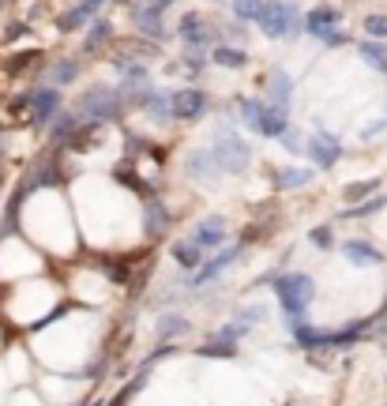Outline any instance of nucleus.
Masks as SVG:
<instances>
[{"instance_id": "obj_23", "label": "nucleus", "mask_w": 387, "mask_h": 406, "mask_svg": "<svg viewBox=\"0 0 387 406\" xmlns=\"http://www.w3.org/2000/svg\"><path fill=\"white\" fill-rule=\"evenodd\" d=\"M211 60L222 64V68H245L248 53H245V49H233V46H218L215 53H211Z\"/></svg>"}, {"instance_id": "obj_15", "label": "nucleus", "mask_w": 387, "mask_h": 406, "mask_svg": "<svg viewBox=\"0 0 387 406\" xmlns=\"http://www.w3.org/2000/svg\"><path fill=\"white\" fill-rule=\"evenodd\" d=\"M136 27L147 34V38H162L166 34V23H162V8H154V4H139L136 8Z\"/></svg>"}, {"instance_id": "obj_26", "label": "nucleus", "mask_w": 387, "mask_h": 406, "mask_svg": "<svg viewBox=\"0 0 387 406\" xmlns=\"http://www.w3.org/2000/svg\"><path fill=\"white\" fill-rule=\"evenodd\" d=\"M230 8H233V19H241V23H252V19H260V11H263V0H230Z\"/></svg>"}, {"instance_id": "obj_37", "label": "nucleus", "mask_w": 387, "mask_h": 406, "mask_svg": "<svg viewBox=\"0 0 387 406\" xmlns=\"http://www.w3.org/2000/svg\"><path fill=\"white\" fill-rule=\"evenodd\" d=\"M34 60H38V53H19V57H11V60H8V72H11V75H19L26 64H34Z\"/></svg>"}, {"instance_id": "obj_11", "label": "nucleus", "mask_w": 387, "mask_h": 406, "mask_svg": "<svg viewBox=\"0 0 387 406\" xmlns=\"http://www.w3.org/2000/svg\"><path fill=\"white\" fill-rule=\"evenodd\" d=\"M166 230H169V211L154 196V200H147V207H143V237L158 241V237H166Z\"/></svg>"}, {"instance_id": "obj_35", "label": "nucleus", "mask_w": 387, "mask_h": 406, "mask_svg": "<svg viewBox=\"0 0 387 406\" xmlns=\"http://www.w3.org/2000/svg\"><path fill=\"white\" fill-rule=\"evenodd\" d=\"M260 109H263V102H256V98H241V117H245L248 124L260 117Z\"/></svg>"}, {"instance_id": "obj_2", "label": "nucleus", "mask_w": 387, "mask_h": 406, "mask_svg": "<svg viewBox=\"0 0 387 406\" xmlns=\"http://www.w3.org/2000/svg\"><path fill=\"white\" fill-rule=\"evenodd\" d=\"M128 102L121 98V90L117 87H105V83H95L87 87L83 95L75 102V117L83 124H105V121H117V117L124 113Z\"/></svg>"}, {"instance_id": "obj_5", "label": "nucleus", "mask_w": 387, "mask_h": 406, "mask_svg": "<svg viewBox=\"0 0 387 406\" xmlns=\"http://www.w3.org/2000/svg\"><path fill=\"white\" fill-rule=\"evenodd\" d=\"M203 113H207V95L203 90L184 87V90H173L169 95V117L173 121H196V117H203Z\"/></svg>"}, {"instance_id": "obj_3", "label": "nucleus", "mask_w": 387, "mask_h": 406, "mask_svg": "<svg viewBox=\"0 0 387 406\" xmlns=\"http://www.w3.org/2000/svg\"><path fill=\"white\" fill-rule=\"evenodd\" d=\"M256 23L267 38H297L304 31L301 11L293 0H263V11H260Z\"/></svg>"}, {"instance_id": "obj_19", "label": "nucleus", "mask_w": 387, "mask_h": 406, "mask_svg": "<svg viewBox=\"0 0 387 406\" xmlns=\"http://www.w3.org/2000/svg\"><path fill=\"white\" fill-rule=\"evenodd\" d=\"M293 343H297L301 350H319V346L327 350V331H319V327L301 324V327H293Z\"/></svg>"}, {"instance_id": "obj_28", "label": "nucleus", "mask_w": 387, "mask_h": 406, "mask_svg": "<svg viewBox=\"0 0 387 406\" xmlns=\"http://www.w3.org/2000/svg\"><path fill=\"white\" fill-rule=\"evenodd\" d=\"M199 358H237V346L230 343H222V338H215V343H203V346H196Z\"/></svg>"}, {"instance_id": "obj_29", "label": "nucleus", "mask_w": 387, "mask_h": 406, "mask_svg": "<svg viewBox=\"0 0 387 406\" xmlns=\"http://www.w3.org/2000/svg\"><path fill=\"white\" fill-rule=\"evenodd\" d=\"M376 185H380L376 177H369V181H350L342 196H346V200H350V203H357V200H365V196H369L372 188H376Z\"/></svg>"}, {"instance_id": "obj_24", "label": "nucleus", "mask_w": 387, "mask_h": 406, "mask_svg": "<svg viewBox=\"0 0 387 406\" xmlns=\"http://www.w3.org/2000/svg\"><path fill=\"white\" fill-rule=\"evenodd\" d=\"M90 19H95V11L79 4V8L68 11V16H60V19H57V27H60V31H79V27H87Z\"/></svg>"}, {"instance_id": "obj_6", "label": "nucleus", "mask_w": 387, "mask_h": 406, "mask_svg": "<svg viewBox=\"0 0 387 406\" xmlns=\"http://www.w3.org/2000/svg\"><path fill=\"white\" fill-rule=\"evenodd\" d=\"M184 173H189L192 181L211 185V181L222 177V169L215 162V154H211V147H196V151H189V159H184Z\"/></svg>"}, {"instance_id": "obj_7", "label": "nucleus", "mask_w": 387, "mask_h": 406, "mask_svg": "<svg viewBox=\"0 0 387 406\" xmlns=\"http://www.w3.org/2000/svg\"><path fill=\"white\" fill-rule=\"evenodd\" d=\"M304 154H309L319 169H331V166L342 159V143H339L335 132H316V139L304 147Z\"/></svg>"}, {"instance_id": "obj_38", "label": "nucleus", "mask_w": 387, "mask_h": 406, "mask_svg": "<svg viewBox=\"0 0 387 406\" xmlns=\"http://www.w3.org/2000/svg\"><path fill=\"white\" fill-rule=\"evenodd\" d=\"M319 42H324V46H331V49H335V46H342L346 42V34L335 27V31H324V34H319Z\"/></svg>"}, {"instance_id": "obj_34", "label": "nucleus", "mask_w": 387, "mask_h": 406, "mask_svg": "<svg viewBox=\"0 0 387 406\" xmlns=\"http://www.w3.org/2000/svg\"><path fill=\"white\" fill-rule=\"evenodd\" d=\"M309 241H312L316 248H324V252H327V248L335 245V233H331V226H316V230L309 233Z\"/></svg>"}, {"instance_id": "obj_8", "label": "nucleus", "mask_w": 387, "mask_h": 406, "mask_svg": "<svg viewBox=\"0 0 387 406\" xmlns=\"http://www.w3.org/2000/svg\"><path fill=\"white\" fill-rule=\"evenodd\" d=\"M237 260H241V245H233V248H222L218 256H211V260H203V267L199 271H192V279H189V286H207L211 279H215V274H222L230 264H237Z\"/></svg>"}, {"instance_id": "obj_16", "label": "nucleus", "mask_w": 387, "mask_h": 406, "mask_svg": "<svg viewBox=\"0 0 387 406\" xmlns=\"http://www.w3.org/2000/svg\"><path fill=\"white\" fill-rule=\"evenodd\" d=\"M173 260H177L184 271H199V267H203V260H207V252L189 237V241H177V245H173Z\"/></svg>"}, {"instance_id": "obj_4", "label": "nucleus", "mask_w": 387, "mask_h": 406, "mask_svg": "<svg viewBox=\"0 0 387 406\" xmlns=\"http://www.w3.org/2000/svg\"><path fill=\"white\" fill-rule=\"evenodd\" d=\"M211 154H215L222 173H245L248 162H252V147L237 132H230V128H218L215 132V139H211Z\"/></svg>"}, {"instance_id": "obj_18", "label": "nucleus", "mask_w": 387, "mask_h": 406, "mask_svg": "<svg viewBox=\"0 0 387 406\" xmlns=\"http://www.w3.org/2000/svg\"><path fill=\"white\" fill-rule=\"evenodd\" d=\"M304 185H312V169H293V166H286V169H278V173H275V188H278V192L304 188Z\"/></svg>"}, {"instance_id": "obj_40", "label": "nucleus", "mask_w": 387, "mask_h": 406, "mask_svg": "<svg viewBox=\"0 0 387 406\" xmlns=\"http://www.w3.org/2000/svg\"><path fill=\"white\" fill-rule=\"evenodd\" d=\"M98 4H105V0H83V8H90V11H95Z\"/></svg>"}, {"instance_id": "obj_30", "label": "nucleus", "mask_w": 387, "mask_h": 406, "mask_svg": "<svg viewBox=\"0 0 387 406\" xmlns=\"http://www.w3.org/2000/svg\"><path fill=\"white\" fill-rule=\"evenodd\" d=\"M263 316H267V309H263V305H245V309H237V312H233V324L252 327V324H260Z\"/></svg>"}, {"instance_id": "obj_27", "label": "nucleus", "mask_w": 387, "mask_h": 406, "mask_svg": "<svg viewBox=\"0 0 387 406\" xmlns=\"http://www.w3.org/2000/svg\"><path fill=\"white\" fill-rule=\"evenodd\" d=\"M113 34V23H105V19H98L95 23V27H90V34H87V42H83V49H87V53H95V49L105 42V38H110Z\"/></svg>"}, {"instance_id": "obj_20", "label": "nucleus", "mask_w": 387, "mask_h": 406, "mask_svg": "<svg viewBox=\"0 0 387 406\" xmlns=\"http://www.w3.org/2000/svg\"><path fill=\"white\" fill-rule=\"evenodd\" d=\"M147 380H151V365H143V369L136 373V380H128V384H124V388L110 399V406H128V399L136 395V391H143V388H147Z\"/></svg>"}, {"instance_id": "obj_9", "label": "nucleus", "mask_w": 387, "mask_h": 406, "mask_svg": "<svg viewBox=\"0 0 387 406\" xmlns=\"http://www.w3.org/2000/svg\"><path fill=\"white\" fill-rule=\"evenodd\" d=\"M263 95H267V106H275V109L290 113V102H293V80H290L282 68H275V72L263 80Z\"/></svg>"}, {"instance_id": "obj_12", "label": "nucleus", "mask_w": 387, "mask_h": 406, "mask_svg": "<svg viewBox=\"0 0 387 406\" xmlns=\"http://www.w3.org/2000/svg\"><path fill=\"white\" fill-rule=\"evenodd\" d=\"M26 102H31V109H34V121H38V124H46V121H53V117L60 113V95H57L53 87L34 90V95L26 98Z\"/></svg>"}, {"instance_id": "obj_25", "label": "nucleus", "mask_w": 387, "mask_h": 406, "mask_svg": "<svg viewBox=\"0 0 387 406\" xmlns=\"http://www.w3.org/2000/svg\"><path fill=\"white\" fill-rule=\"evenodd\" d=\"M189 331V320L181 316V312H162V320H158V335L169 338V335H184Z\"/></svg>"}, {"instance_id": "obj_36", "label": "nucleus", "mask_w": 387, "mask_h": 406, "mask_svg": "<svg viewBox=\"0 0 387 406\" xmlns=\"http://www.w3.org/2000/svg\"><path fill=\"white\" fill-rule=\"evenodd\" d=\"M199 27H203V16H199V11H189V16L181 19V34L184 38H189L192 31H199Z\"/></svg>"}, {"instance_id": "obj_31", "label": "nucleus", "mask_w": 387, "mask_h": 406, "mask_svg": "<svg viewBox=\"0 0 387 406\" xmlns=\"http://www.w3.org/2000/svg\"><path fill=\"white\" fill-rule=\"evenodd\" d=\"M365 34L372 42H387V16H365Z\"/></svg>"}, {"instance_id": "obj_13", "label": "nucleus", "mask_w": 387, "mask_h": 406, "mask_svg": "<svg viewBox=\"0 0 387 406\" xmlns=\"http://www.w3.org/2000/svg\"><path fill=\"white\" fill-rule=\"evenodd\" d=\"M192 241L203 248V252H207V248H215V245H222V241H226V218H218V215L203 218V222L192 230Z\"/></svg>"}, {"instance_id": "obj_14", "label": "nucleus", "mask_w": 387, "mask_h": 406, "mask_svg": "<svg viewBox=\"0 0 387 406\" xmlns=\"http://www.w3.org/2000/svg\"><path fill=\"white\" fill-rule=\"evenodd\" d=\"M342 256L350 260L354 267H380L383 264V252H376L369 241H346L342 245Z\"/></svg>"}, {"instance_id": "obj_39", "label": "nucleus", "mask_w": 387, "mask_h": 406, "mask_svg": "<svg viewBox=\"0 0 387 406\" xmlns=\"http://www.w3.org/2000/svg\"><path fill=\"white\" fill-rule=\"evenodd\" d=\"M147 4H154V8H169L173 0H147Z\"/></svg>"}, {"instance_id": "obj_22", "label": "nucleus", "mask_w": 387, "mask_h": 406, "mask_svg": "<svg viewBox=\"0 0 387 406\" xmlns=\"http://www.w3.org/2000/svg\"><path fill=\"white\" fill-rule=\"evenodd\" d=\"M75 75H79V60H57L49 68V83H53V90H57V87L75 83Z\"/></svg>"}, {"instance_id": "obj_21", "label": "nucleus", "mask_w": 387, "mask_h": 406, "mask_svg": "<svg viewBox=\"0 0 387 406\" xmlns=\"http://www.w3.org/2000/svg\"><path fill=\"white\" fill-rule=\"evenodd\" d=\"M357 53H361V57H365L376 72H383V75H387V42H372V38H369V42L357 46Z\"/></svg>"}, {"instance_id": "obj_33", "label": "nucleus", "mask_w": 387, "mask_h": 406, "mask_svg": "<svg viewBox=\"0 0 387 406\" xmlns=\"http://www.w3.org/2000/svg\"><path fill=\"white\" fill-rule=\"evenodd\" d=\"M387 207V196H380V200H369V203H361V207H350L346 215H354V218H365V215H376V211H383Z\"/></svg>"}, {"instance_id": "obj_17", "label": "nucleus", "mask_w": 387, "mask_h": 406, "mask_svg": "<svg viewBox=\"0 0 387 406\" xmlns=\"http://www.w3.org/2000/svg\"><path fill=\"white\" fill-rule=\"evenodd\" d=\"M339 19H342V11H335V8H316V11H309V19H304V31H309L312 38H319L324 31H335Z\"/></svg>"}, {"instance_id": "obj_32", "label": "nucleus", "mask_w": 387, "mask_h": 406, "mask_svg": "<svg viewBox=\"0 0 387 406\" xmlns=\"http://www.w3.org/2000/svg\"><path fill=\"white\" fill-rule=\"evenodd\" d=\"M278 139H282V147H286L290 154H304V147H309V143H304V136L297 132V128H286V132L278 136Z\"/></svg>"}, {"instance_id": "obj_10", "label": "nucleus", "mask_w": 387, "mask_h": 406, "mask_svg": "<svg viewBox=\"0 0 387 406\" xmlns=\"http://www.w3.org/2000/svg\"><path fill=\"white\" fill-rule=\"evenodd\" d=\"M290 128V113H282V109H275V106H267L263 102V109H260V117L252 121V132H260L263 139H278Z\"/></svg>"}, {"instance_id": "obj_1", "label": "nucleus", "mask_w": 387, "mask_h": 406, "mask_svg": "<svg viewBox=\"0 0 387 406\" xmlns=\"http://www.w3.org/2000/svg\"><path fill=\"white\" fill-rule=\"evenodd\" d=\"M275 286V294L278 301H282V312H286V327L293 331V327H301L304 324V309L312 305V297H316V282H312V274H301V271H293V274H278V279H271Z\"/></svg>"}]
</instances>
